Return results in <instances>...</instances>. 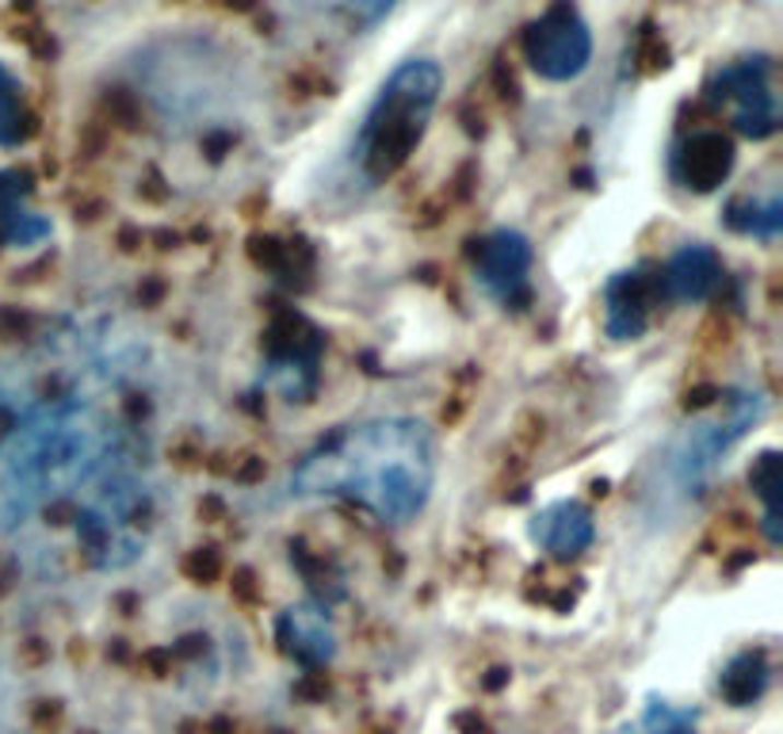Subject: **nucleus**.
Wrapping results in <instances>:
<instances>
[{
	"label": "nucleus",
	"mask_w": 783,
	"mask_h": 734,
	"mask_svg": "<svg viewBox=\"0 0 783 734\" xmlns=\"http://www.w3.org/2000/svg\"><path fill=\"white\" fill-rule=\"evenodd\" d=\"M436 486V436L417 417H375L344 424L302 455L291 470L299 498L355 501L386 524H406Z\"/></svg>",
	"instance_id": "f03ea898"
},
{
	"label": "nucleus",
	"mask_w": 783,
	"mask_h": 734,
	"mask_svg": "<svg viewBox=\"0 0 783 734\" xmlns=\"http://www.w3.org/2000/svg\"><path fill=\"white\" fill-rule=\"evenodd\" d=\"M455 723H459V727L467 731V734H486V723H482V720H475V715H459V720H455Z\"/></svg>",
	"instance_id": "aec40b11"
},
{
	"label": "nucleus",
	"mask_w": 783,
	"mask_h": 734,
	"mask_svg": "<svg viewBox=\"0 0 783 734\" xmlns=\"http://www.w3.org/2000/svg\"><path fill=\"white\" fill-rule=\"evenodd\" d=\"M184 574H188L191 582H199V585L214 582V578L222 574L219 551H214V547H199V551H191L188 559H184Z\"/></svg>",
	"instance_id": "6ab92c4d"
},
{
	"label": "nucleus",
	"mask_w": 783,
	"mask_h": 734,
	"mask_svg": "<svg viewBox=\"0 0 783 734\" xmlns=\"http://www.w3.org/2000/svg\"><path fill=\"white\" fill-rule=\"evenodd\" d=\"M276 636L283 654H291L299 666L306 669H322L332 662L337 654V631H332V620L322 605H294L279 616Z\"/></svg>",
	"instance_id": "1a4fd4ad"
},
{
	"label": "nucleus",
	"mask_w": 783,
	"mask_h": 734,
	"mask_svg": "<svg viewBox=\"0 0 783 734\" xmlns=\"http://www.w3.org/2000/svg\"><path fill=\"white\" fill-rule=\"evenodd\" d=\"M764 417V398L757 391H734L723 409L692 421L669 452V470L680 490H700L726 452Z\"/></svg>",
	"instance_id": "39448f33"
},
{
	"label": "nucleus",
	"mask_w": 783,
	"mask_h": 734,
	"mask_svg": "<svg viewBox=\"0 0 783 734\" xmlns=\"http://www.w3.org/2000/svg\"><path fill=\"white\" fill-rule=\"evenodd\" d=\"M299 4L314 8V12L325 15H340L348 23H375L390 12L398 0H299Z\"/></svg>",
	"instance_id": "a211bd4d"
},
{
	"label": "nucleus",
	"mask_w": 783,
	"mask_h": 734,
	"mask_svg": "<svg viewBox=\"0 0 783 734\" xmlns=\"http://www.w3.org/2000/svg\"><path fill=\"white\" fill-rule=\"evenodd\" d=\"M749 486L764 505V532L772 544H780V509H783V463L780 452H761L749 467Z\"/></svg>",
	"instance_id": "2eb2a0df"
},
{
	"label": "nucleus",
	"mask_w": 783,
	"mask_h": 734,
	"mask_svg": "<svg viewBox=\"0 0 783 734\" xmlns=\"http://www.w3.org/2000/svg\"><path fill=\"white\" fill-rule=\"evenodd\" d=\"M31 135H35V115L27 112L20 81L0 66V145H20Z\"/></svg>",
	"instance_id": "dca6fc26"
},
{
	"label": "nucleus",
	"mask_w": 783,
	"mask_h": 734,
	"mask_svg": "<svg viewBox=\"0 0 783 734\" xmlns=\"http://www.w3.org/2000/svg\"><path fill=\"white\" fill-rule=\"evenodd\" d=\"M127 452L115 421L77 394L38 401L0 444V532L89 490Z\"/></svg>",
	"instance_id": "f257e3e1"
},
{
	"label": "nucleus",
	"mask_w": 783,
	"mask_h": 734,
	"mask_svg": "<svg viewBox=\"0 0 783 734\" xmlns=\"http://www.w3.org/2000/svg\"><path fill=\"white\" fill-rule=\"evenodd\" d=\"M531 272V242L516 230H493L475 242V276L498 303H521Z\"/></svg>",
	"instance_id": "6e6552de"
},
{
	"label": "nucleus",
	"mask_w": 783,
	"mask_h": 734,
	"mask_svg": "<svg viewBox=\"0 0 783 734\" xmlns=\"http://www.w3.org/2000/svg\"><path fill=\"white\" fill-rule=\"evenodd\" d=\"M726 222L741 234H753V237H776L783 230V199L769 196V199H738L731 203L726 211Z\"/></svg>",
	"instance_id": "f3484780"
},
{
	"label": "nucleus",
	"mask_w": 783,
	"mask_h": 734,
	"mask_svg": "<svg viewBox=\"0 0 783 734\" xmlns=\"http://www.w3.org/2000/svg\"><path fill=\"white\" fill-rule=\"evenodd\" d=\"M769 689V659L761 651H746L723 669L718 677V692L731 700L734 708H749L753 700L764 697Z\"/></svg>",
	"instance_id": "4468645a"
},
{
	"label": "nucleus",
	"mask_w": 783,
	"mask_h": 734,
	"mask_svg": "<svg viewBox=\"0 0 783 734\" xmlns=\"http://www.w3.org/2000/svg\"><path fill=\"white\" fill-rule=\"evenodd\" d=\"M596 536L593 513L581 501H550L547 509L531 516V539L550 551L554 559H577L581 551H588Z\"/></svg>",
	"instance_id": "ddd939ff"
},
{
	"label": "nucleus",
	"mask_w": 783,
	"mask_h": 734,
	"mask_svg": "<svg viewBox=\"0 0 783 734\" xmlns=\"http://www.w3.org/2000/svg\"><path fill=\"white\" fill-rule=\"evenodd\" d=\"M440 84H444V73L429 58L401 61L383 81L352 142V168L367 188L390 180L409 161V153L421 145L432 112H436Z\"/></svg>",
	"instance_id": "7ed1b4c3"
},
{
	"label": "nucleus",
	"mask_w": 783,
	"mask_h": 734,
	"mask_svg": "<svg viewBox=\"0 0 783 734\" xmlns=\"http://www.w3.org/2000/svg\"><path fill=\"white\" fill-rule=\"evenodd\" d=\"M524 54L542 81H573L593 58V31L570 0H558L524 31Z\"/></svg>",
	"instance_id": "423d86ee"
},
{
	"label": "nucleus",
	"mask_w": 783,
	"mask_h": 734,
	"mask_svg": "<svg viewBox=\"0 0 783 734\" xmlns=\"http://www.w3.org/2000/svg\"><path fill=\"white\" fill-rule=\"evenodd\" d=\"M718 283H723V260L711 245L700 242L673 253L665 272L657 276V291L673 303H703V299L715 295Z\"/></svg>",
	"instance_id": "f8f14e48"
},
{
	"label": "nucleus",
	"mask_w": 783,
	"mask_h": 734,
	"mask_svg": "<svg viewBox=\"0 0 783 734\" xmlns=\"http://www.w3.org/2000/svg\"><path fill=\"white\" fill-rule=\"evenodd\" d=\"M662 299L657 291V276H646L642 268L634 272H619L616 280L604 288V326L616 341H634L646 329L650 306Z\"/></svg>",
	"instance_id": "9d476101"
},
{
	"label": "nucleus",
	"mask_w": 783,
	"mask_h": 734,
	"mask_svg": "<svg viewBox=\"0 0 783 734\" xmlns=\"http://www.w3.org/2000/svg\"><path fill=\"white\" fill-rule=\"evenodd\" d=\"M145 516L150 490L127 467V452L89 486L77 509V544L96 570H127L145 555Z\"/></svg>",
	"instance_id": "20e7f679"
},
{
	"label": "nucleus",
	"mask_w": 783,
	"mask_h": 734,
	"mask_svg": "<svg viewBox=\"0 0 783 734\" xmlns=\"http://www.w3.org/2000/svg\"><path fill=\"white\" fill-rule=\"evenodd\" d=\"M711 96L726 104L734 127L746 138H769L780 127V104L772 92V61L741 58L734 66L718 69L711 81Z\"/></svg>",
	"instance_id": "0eeeda50"
},
{
	"label": "nucleus",
	"mask_w": 783,
	"mask_h": 734,
	"mask_svg": "<svg viewBox=\"0 0 783 734\" xmlns=\"http://www.w3.org/2000/svg\"><path fill=\"white\" fill-rule=\"evenodd\" d=\"M734 168V142L723 130H696L673 153V173L685 188L715 191Z\"/></svg>",
	"instance_id": "9b49d317"
}]
</instances>
